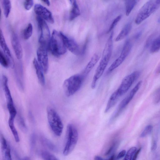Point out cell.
Here are the masks:
<instances>
[{"mask_svg": "<svg viewBox=\"0 0 160 160\" xmlns=\"http://www.w3.org/2000/svg\"><path fill=\"white\" fill-rule=\"evenodd\" d=\"M113 32H112L106 41L102 55L101 58L93 76L91 85L94 89L98 80L102 75L109 62L113 49Z\"/></svg>", "mask_w": 160, "mask_h": 160, "instance_id": "1", "label": "cell"}, {"mask_svg": "<svg viewBox=\"0 0 160 160\" xmlns=\"http://www.w3.org/2000/svg\"><path fill=\"white\" fill-rule=\"evenodd\" d=\"M84 79L81 74H77L66 79L63 85L66 95L70 97L76 93L81 88Z\"/></svg>", "mask_w": 160, "mask_h": 160, "instance_id": "2", "label": "cell"}, {"mask_svg": "<svg viewBox=\"0 0 160 160\" xmlns=\"http://www.w3.org/2000/svg\"><path fill=\"white\" fill-rule=\"evenodd\" d=\"M52 54L57 57L65 54L67 49L63 41L60 32L53 30L50 43L49 49Z\"/></svg>", "mask_w": 160, "mask_h": 160, "instance_id": "3", "label": "cell"}, {"mask_svg": "<svg viewBox=\"0 0 160 160\" xmlns=\"http://www.w3.org/2000/svg\"><path fill=\"white\" fill-rule=\"evenodd\" d=\"M78 132L73 124H68L67 128V141L63 153L64 156L69 154L76 146L78 139Z\"/></svg>", "mask_w": 160, "mask_h": 160, "instance_id": "4", "label": "cell"}, {"mask_svg": "<svg viewBox=\"0 0 160 160\" xmlns=\"http://www.w3.org/2000/svg\"><path fill=\"white\" fill-rule=\"evenodd\" d=\"M47 115L49 126L53 133L57 136H60L63 131V125L62 120L53 108L48 107Z\"/></svg>", "mask_w": 160, "mask_h": 160, "instance_id": "5", "label": "cell"}, {"mask_svg": "<svg viewBox=\"0 0 160 160\" xmlns=\"http://www.w3.org/2000/svg\"><path fill=\"white\" fill-rule=\"evenodd\" d=\"M37 20L40 32L39 38V46L49 49L51 36L49 28L43 19L37 16Z\"/></svg>", "mask_w": 160, "mask_h": 160, "instance_id": "6", "label": "cell"}, {"mask_svg": "<svg viewBox=\"0 0 160 160\" xmlns=\"http://www.w3.org/2000/svg\"><path fill=\"white\" fill-rule=\"evenodd\" d=\"M159 5L156 0H149L139 10L135 19V23L139 25L148 18L158 8Z\"/></svg>", "mask_w": 160, "mask_h": 160, "instance_id": "7", "label": "cell"}, {"mask_svg": "<svg viewBox=\"0 0 160 160\" xmlns=\"http://www.w3.org/2000/svg\"><path fill=\"white\" fill-rule=\"evenodd\" d=\"M132 47L130 40L127 39L124 44L120 55L108 68V73L111 72L122 63L129 54Z\"/></svg>", "mask_w": 160, "mask_h": 160, "instance_id": "8", "label": "cell"}, {"mask_svg": "<svg viewBox=\"0 0 160 160\" xmlns=\"http://www.w3.org/2000/svg\"><path fill=\"white\" fill-rule=\"evenodd\" d=\"M140 75V71H134L125 77L117 90L121 96L126 93L129 89L133 83L139 77Z\"/></svg>", "mask_w": 160, "mask_h": 160, "instance_id": "9", "label": "cell"}, {"mask_svg": "<svg viewBox=\"0 0 160 160\" xmlns=\"http://www.w3.org/2000/svg\"><path fill=\"white\" fill-rule=\"evenodd\" d=\"M60 33L67 49L77 56L80 55L83 53L84 50L81 49L73 39L65 35L62 32H60Z\"/></svg>", "mask_w": 160, "mask_h": 160, "instance_id": "10", "label": "cell"}, {"mask_svg": "<svg viewBox=\"0 0 160 160\" xmlns=\"http://www.w3.org/2000/svg\"><path fill=\"white\" fill-rule=\"evenodd\" d=\"M48 51L45 48L39 46L37 52L38 61L44 73L47 72L48 69Z\"/></svg>", "mask_w": 160, "mask_h": 160, "instance_id": "11", "label": "cell"}, {"mask_svg": "<svg viewBox=\"0 0 160 160\" xmlns=\"http://www.w3.org/2000/svg\"><path fill=\"white\" fill-rule=\"evenodd\" d=\"M34 10L35 13L50 23H53L54 19L51 12L46 8L39 4L35 5Z\"/></svg>", "mask_w": 160, "mask_h": 160, "instance_id": "12", "label": "cell"}, {"mask_svg": "<svg viewBox=\"0 0 160 160\" xmlns=\"http://www.w3.org/2000/svg\"><path fill=\"white\" fill-rule=\"evenodd\" d=\"M1 82L3 90L6 99L8 109L15 107L8 85V78L5 75H3L2 76Z\"/></svg>", "mask_w": 160, "mask_h": 160, "instance_id": "13", "label": "cell"}, {"mask_svg": "<svg viewBox=\"0 0 160 160\" xmlns=\"http://www.w3.org/2000/svg\"><path fill=\"white\" fill-rule=\"evenodd\" d=\"M12 46L17 58L19 60L22 57V48L17 34L13 32L11 37Z\"/></svg>", "mask_w": 160, "mask_h": 160, "instance_id": "14", "label": "cell"}, {"mask_svg": "<svg viewBox=\"0 0 160 160\" xmlns=\"http://www.w3.org/2000/svg\"><path fill=\"white\" fill-rule=\"evenodd\" d=\"M0 44L2 51L8 58L10 63V67L12 68L14 67L15 64L13 59L12 56L10 51L6 42L3 34L0 30Z\"/></svg>", "mask_w": 160, "mask_h": 160, "instance_id": "15", "label": "cell"}, {"mask_svg": "<svg viewBox=\"0 0 160 160\" xmlns=\"http://www.w3.org/2000/svg\"><path fill=\"white\" fill-rule=\"evenodd\" d=\"M0 142L2 157L4 160H11L10 147L3 135L1 133Z\"/></svg>", "mask_w": 160, "mask_h": 160, "instance_id": "16", "label": "cell"}, {"mask_svg": "<svg viewBox=\"0 0 160 160\" xmlns=\"http://www.w3.org/2000/svg\"><path fill=\"white\" fill-rule=\"evenodd\" d=\"M142 82L139 81L132 89L129 93L121 102L119 106V111L123 109L132 100L136 93L140 88Z\"/></svg>", "mask_w": 160, "mask_h": 160, "instance_id": "17", "label": "cell"}, {"mask_svg": "<svg viewBox=\"0 0 160 160\" xmlns=\"http://www.w3.org/2000/svg\"><path fill=\"white\" fill-rule=\"evenodd\" d=\"M100 58V56L98 54H93L81 74L85 79L97 63Z\"/></svg>", "mask_w": 160, "mask_h": 160, "instance_id": "18", "label": "cell"}, {"mask_svg": "<svg viewBox=\"0 0 160 160\" xmlns=\"http://www.w3.org/2000/svg\"><path fill=\"white\" fill-rule=\"evenodd\" d=\"M33 64L35 69L36 75H37L39 82L40 84L43 86L45 84V80L43 71L39 65L38 60L34 58L33 61Z\"/></svg>", "mask_w": 160, "mask_h": 160, "instance_id": "19", "label": "cell"}, {"mask_svg": "<svg viewBox=\"0 0 160 160\" xmlns=\"http://www.w3.org/2000/svg\"><path fill=\"white\" fill-rule=\"evenodd\" d=\"M121 96L117 90L111 95L107 105L105 112H107L116 104Z\"/></svg>", "mask_w": 160, "mask_h": 160, "instance_id": "20", "label": "cell"}, {"mask_svg": "<svg viewBox=\"0 0 160 160\" xmlns=\"http://www.w3.org/2000/svg\"><path fill=\"white\" fill-rule=\"evenodd\" d=\"M132 28V24L131 22L127 24L116 38L115 40V41H119L124 39L129 34Z\"/></svg>", "mask_w": 160, "mask_h": 160, "instance_id": "21", "label": "cell"}, {"mask_svg": "<svg viewBox=\"0 0 160 160\" xmlns=\"http://www.w3.org/2000/svg\"><path fill=\"white\" fill-rule=\"evenodd\" d=\"M15 118L14 117L9 116L8 120V124L15 141L16 142H18L20 141V139L18 132L14 124Z\"/></svg>", "mask_w": 160, "mask_h": 160, "instance_id": "22", "label": "cell"}, {"mask_svg": "<svg viewBox=\"0 0 160 160\" xmlns=\"http://www.w3.org/2000/svg\"><path fill=\"white\" fill-rule=\"evenodd\" d=\"M41 141L43 145L46 147L53 152H57L58 149L56 146L48 139L42 136Z\"/></svg>", "mask_w": 160, "mask_h": 160, "instance_id": "23", "label": "cell"}, {"mask_svg": "<svg viewBox=\"0 0 160 160\" xmlns=\"http://www.w3.org/2000/svg\"><path fill=\"white\" fill-rule=\"evenodd\" d=\"M72 5V8L69 15V20L70 21L73 20L80 14V11L76 2Z\"/></svg>", "mask_w": 160, "mask_h": 160, "instance_id": "24", "label": "cell"}, {"mask_svg": "<svg viewBox=\"0 0 160 160\" xmlns=\"http://www.w3.org/2000/svg\"><path fill=\"white\" fill-rule=\"evenodd\" d=\"M126 14L128 16L136 5L140 0H126Z\"/></svg>", "mask_w": 160, "mask_h": 160, "instance_id": "25", "label": "cell"}, {"mask_svg": "<svg viewBox=\"0 0 160 160\" xmlns=\"http://www.w3.org/2000/svg\"><path fill=\"white\" fill-rule=\"evenodd\" d=\"M2 5L4 16L6 18H8L11 8L10 0H2Z\"/></svg>", "mask_w": 160, "mask_h": 160, "instance_id": "26", "label": "cell"}, {"mask_svg": "<svg viewBox=\"0 0 160 160\" xmlns=\"http://www.w3.org/2000/svg\"><path fill=\"white\" fill-rule=\"evenodd\" d=\"M32 25L29 23L22 31V36L23 38L25 40L28 39L32 34Z\"/></svg>", "mask_w": 160, "mask_h": 160, "instance_id": "27", "label": "cell"}, {"mask_svg": "<svg viewBox=\"0 0 160 160\" xmlns=\"http://www.w3.org/2000/svg\"><path fill=\"white\" fill-rule=\"evenodd\" d=\"M160 50V37L155 39L152 42L150 49L152 53H154Z\"/></svg>", "mask_w": 160, "mask_h": 160, "instance_id": "28", "label": "cell"}, {"mask_svg": "<svg viewBox=\"0 0 160 160\" xmlns=\"http://www.w3.org/2000/svg\"><path fill=\"white\" fill-rule=\"evenodd\" d=\"M0 63L1 65L5 68L10 67L8 58L1 50L0 52Z\"/></svg>", "mask_w": 160, "mask_h": 160, "instance_id": "29", "label": "cell"}, {"mask_svg": "<svg viewBox=\"0 0 160 160\" xmlns=\"http://www.w3.org/2000/svg\"><path fill=\"white\" fill-rule=\"evenodd\" d=\"M137 150V148L136 147H131L126 153L124 159L125 160H132Z\"/></svg>", "mask_w": 160, "mask_h": 160, "instance_id": "30", "label": "cell"}, {"mask_svg": "<svg viewBox=\"0 0 160 160\" xmlns=\"http://www.w3.org/2000/svg\"><path fill=\"white\" fill-rule=\"evenodd\" d=\"M18 122L19 127L21 130L24 132L27 131V128L23 118L20 115L18 118Z\"/></svg>", "mask_w": 160, "mask_h": 160, "instance_id": "31", "label": "cell"}, {"mask_svg": "<svg viewBox=\"0 0 160 160\" xmlns=\"http://www.w3.org/2000/svg\"><path fill=\"white\" fill-rule=\"evenodd\" d=\"M41 156L44 160H58V159L53 155L47 151H42L41 153Z\"/></svg>", "mask_w": 160, "mask_h": 160, "instance_id": "32", "label": "cell"}, {"mask_svg": "<svg viewBox=\"0 0 160 160\" xmlns=\"http://www.w3.org/2000/svg\"><path fill=\"white\" fill-rule=\"evenodd\" d=\"M152 129L153 127L152 125H147L140 135V137L144 138L149 135L151 132Z\"/></svg>", "mask_w": 160, "mask_h": 160, "instance_id": "33", "label": "cell"}, {"mask_svg": "<svg viewBox=\"0 0 160 160\" xmlns=\"http://www.w3.org/2000/svg\"><path fill=\"white\" fill-rule=\"evenodd\" d=\"M122 16L121 15H119L114 20L107 32V33L110 32L113 30L121 18Z\"/></svg>", "mask_w": 160, "mask_h": 160, "instance_id": "34", "label": "cell"}, {"mask_svg": "<svg viewBox=\"0 0 160 160\" xmlns=\"http://www.w3.org/2000/svg\"><path fill=\"white\" fill-rule=\"evenodd\" d=\"M36 136L34 134H32L31 135L30 139V145L31 152L33 151L36 143Z\"/></svg>", "mask_w": 160, "mask_h": 160, "instance_id": "35", "label": "cell"}, {"mask_svg": "<svg viewBox=\"0 0 160 160\" xmlns=\"http://www.w3.org/2000/svg\"><path fill=\"white\" fill-rule=\"evenodd\" d=\"M33 4V0H25L24 7L27 10H30Z\"/></svg>", "mask_w": 160, "mask_h": 160, "instance_id": "36", "label": "cell"}, {"mask_svg": "<svg viewBox=\"0 0 160 160\" xmlns=\"http://www.w3.org/2000/svg\"><path fill=\"white\" fill-rule=\"evenodd\" d=\"M160 101V88L156 92L153 98V102L154 103L157 104Z\"/></svg>", "mask_w": 160, "mask_h": 160, "instance_id": "37", "label": "cell"}, {"mask_svg": "<svg viewBox=\"0 0 160 160\" xmlns=\"http://www.w3.org/2000/svg\"><path fill=\"white\" fill-rule=\"evenodd\" d=\"M126 154V151L125 150L121 151L118 154L116 157L117 159H119L125 156Z\"/></svg>", "mask_w": 160, "mask_h": 160, "instance_id": "38", "label": "cell"}, {"mask_svg": "<svg viewBox=\"0 0 160 160\" xmlns=\"http://www.w3.org/2000/svg\"><path fill=\"white\" fill-rule=\"evenodd\" d=\"M116 143H113L106 152L105 154L106 155H108L110 154L115 149V148L116 147Z\"/></svg>", "mask_w": 160, "mask_h": 160, "instance_id": "39", "label": "cell"}, {"mask_svg": "<svg viewBox=\"0 0 160 160\" xmlns=\"http://www.w3.org/2000/svg\"><path fill=\"white\" fill-rule=\"evenodd\" d=\"M157 147V142L156 141H154L152 142L151 147V150L152 151L156 150Z\"/></svg>", "mask_w": 160, "mask_h": 160, "instance_id": "40", "label": "cell"}, {"mask_svg": "<svg viewBox=\"0 0 160 160\" xmlns=\"http://www.w3.org/2000/svg\"><path fill=\"white\" fill-rule=\"evenodd\" d=\"M152 36H150L149 38L147 39L145 45V47L147 48L150 45V44L151 43L152 44Z\"/></svg>", "mask_w": 160, "mask_h": 160, "instance_id": "41", "label": "cell"}, {"mask_svg": "<svg viewBox=\"0 0 160 160\" xmlns=\"http://www.w3.org/2000/svg\"><path fill=\"white\" fill-rule=\"evenodd\" d=\"M141 148H139L137 150L132 160H136L137 159L138 155L141 150Z\"/></svg>", "mask_w": 160, "mask_h": 160, "instance_id": "42", "label": "cell"}, {"mask_svg": "<svg viewBox=\"0 0 160 160\" xmlns=\"http://www.w3.org/2000/svg\"><path fill=\"white\" fill-rule=\"evenodd\" d=\"M142 31H139L135 35L134 38L135 39H137L139 38L141 36L142 34Z\"/></svg>", "mask_w": 160, "mask_h": 160, "instance_id": "43", "label": "cell"}, {"mask_svg": "<svg viewBox=\"0 0 160 160\" xmlns=\"http://www.w3.org/2000/svg\"><path fill=\"white\" fill-rule=\"evenodd\" d=\"M47 5L49 6L50 5V3L49 0H41Z\"/></svg>", "mask_w": 160, "mask_h": 160, "instance_id": "44", "label": "cell"}, {"mask_svg": "<svg viewBox=\"0 0 160 160\" xmlns=\"http://www.w3.org/2000/svg\"><path fill=\"white\" fill-rule=\"evenodd\" d=\"M95 160H102L103 159L101 157H100L98 156H96L95 157Z\"/></svg>", "mask_w": 160, "mask_h": 160, "instance_id": "45", "label": "cell"}, {"mask_svg": "<svg viewBox=\"0 0 160 160\" xmlns=\"http://www.w3.org/2000/svg\"><path fill=\"white\" fill-rule=\"evenodd\" d=\"M69 1L72 4L76 2V0H69Z\"/></svg>", "mask_w": 160, "mask_h": 160, "instance_id": "46", "label": "cell"}, {"mask_svg": "<svg viewBox=\"0 0 160 160\" xmlns=\"http://www.w3.org/2000/svg\"><path fill=\"white\" fill-rule=\"evenodd\" d=\"M156 2L157 4L159 5L160 4V0H156Z\"/></svg>", "mask_w": 160, "mask_h": 160, "instance_id": "47", "label": "cell"}, {"mask_svg": "<svg viewBox=\"0 0 160 160\" xmlns=\"http://www.w3.org/2000/svg\"><path fill=\"white\" fill-rule=\"evenodd\" d=\"M158 23H160V17H159L158 20Z\"/></svg>", "mask_w": 160, "mask_h": 160, "instance_id": "48", "label": "cell"}, {"mask_svg": "<svg viewBox=\"0 0 160 160\" xmlns=\"http://www.w3.org/2000/svg\"><path fill=\"white\" fill-rule=\"evenodd\" d=\"M159 73H160V70H159Z\"/></svg>", "mask_w": 160, "mask_h": 160, "instance_id": "49", "label": "cell"}]
</instances>
